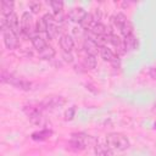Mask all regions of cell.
Here are the masks:
<instances>
[{
	"instance_id": "1",
	"label": "cell",
	"mask_w": 156,
	"mask_h": 156,
	"mask_svg": "<svg viewBox=\"0 0 156 156\" xmlns=\"http://www.w3.org/2000/svg\"><path fill=\"white\" fill-rule=\"evenodd\" d=\"M106 145L112 151H124L129 149L130 141L124 134L115 132V133H110L106 135Z\"/></svg>"
},
{
	"instance_id": "2",
	"label": "cell",
	"mask_w": 156,
	"mask_h": 156,
	"mask_svg": "<svg viewBox=\"0 0 156 156\" xmlns=\"http://www.w3.org/2000/svg\"><path fill=\"white\" fill-rule=\"evenodd\" d=\"M94 143H95V139L89 134L73 133L72 138H71V141H69V145L74 150H84V149H87L89 145H91Z\"/></svg>"
},
{
	"instance_id": "3",
	"label": "cell",
	"mask_w": 156,
	"mask_h": 156,
	"mask_svg": "<svg viewBox=\"0 0 156 156\" xmlns=\"http://www.w3.org/2000/svg\"><path fill=\"white\" fill-rule=\"evenodd\" d=\"M1 33L4 37V44L9 50H15L18 48V37L9 28L5 18H1Z\"/></svg>"
},
{
	"instance_id": "4",
	"label": "cell",
	"mask_w": 156,
	"mask_h": 156,
	"mask_svg": "<svg viewBox=\"0 0 156 156\" xmlns=\"http://www.w3.org/2000/svg\"><path fill=\"white\" fill-rule=\"evenodd\" d=\"M1 82L2 83L11 84V85L16 87L17 89H21V90H24V91L30 90V87H32L30 82L23 79L22 77H17L15 74L6 73V72H2V74H1Z\"/></svg>"
},
{
	"instance_id": "5",
	"label": "cell",
	"mask_w": 156,
	"mask_h": 156,
	"mask_svg": "<svg viewBox=\"0 0 156 156\" xmlns=\"http://www.w3.org/2000/svg\"><path fill=\"white\" fill-rule=\"evenodd\" d=\"M21 29H22V34L28 37V38H32L37 33L35 28H34V24H33L32 13H29L27 11L22 13V17H21Z\"/></svg>"
},
{
	"instance_id": "6",
	"label": "cell",
	"mask_w": 156,
	"mask_h": 156,
	"mask_svg": "<svg viewBox=\"0 0 156 156\" xmlns=\"http://www.w3.org/2000/svg\"><path fill=\"white\" fill-rule=\"evenodd\" d=\"M23 111L28 116V119L37 126H41L44 122V117L41 115V108L39 106H33V105H27L24 106Z\"/></svg>"
},
{
	"instance_id": "7",
	"label": "cell",
	"mask_w": 156,
	"mask_h": 156,
	"mask_svg": "<svg viewBox=\"0 0 156 156\" xmlns=\"http://www.w3.org/2000/svg\"><path fill=\"white\" fill-rule=\"evenodd\" d=\"M43 22L45 24V29H46V34L48 38H55L58 34V24L54 17L52 13H45L43 16Z\"/></svg>"
},
{
	"instance_id": "8",
	"label": "cell",
	"mask_w": 156,
	"mask_h": 156,
	"mask_svg": "<svg viewBox=\"0 0 156 156\" xmlns=\"http://www.w3.org/2000/svg\"><path fill=\"white\" fill-rule=\"evenodd\" d=\"M66 104V99L63 96H48L45 100H43L40 102V108H45V110H56L62 107Z\"/></svg>"
},
{
	"instance_id": "9",
	"label": "cell",
	"mask_w": 156,
	"mask_h": 156,
	"mask_svg": "<svg viewBox=\"0 0 156 156\" xmlns=\"http://www.w3.org/2000/svg\"><path fill=\"white\" fill-rule=\"evenodd\" d=\"M99 55L101 56V58L104 61H107L110 63H112L113 66H118L119 65V57L116 52H113L108 46H100V52Z\"/></svg>"
},
{
	"instance_id": "10",
	"label": "cell",
	"mask_w": 156,
	"mask_h": 156,
	"mask_svg": "<svg viewBox=\"0 0 156 156\" xmlns=\"http://www.w3.org/2000/svg\"><path fill=\"white\" fill-rule=\"evenodd\" d=\"M2 17H4V16H2ZM4 18H5V21H6L7 26H9V28L20 38V37L22 35V29H21V24H20V20H18L17 15H16L15 12H12L11 15H9V16H6V17H4Z\"/></svg>"
},
{
	"instance_id": "11",
	"label": "cell",
	"mask_w": 156,
	"mask_h": 156,
	"mask_svg": "<svg viewBox=\"0 0 156 156\" xmlns=\"http://www.w3.org/2000/svg\"><path fill=\"white\" fill-rule=\"evenodd\" d=\"M83 50L89 55L96 56L100 52V46H99V44L96 43L95 39H93L90 37H87L83 40Z\"/></svg>"
},
{
	"instance_id": "12",
	"label": "cell",
	"mask_w": 156,
	"mask_h": 156,
	"mask_svg": "<svg viewBox=\"0 0 156 156\" xmlns=\"http://www.w3.org/2000/svg\"><path fill=\"white\" fill-rule=\"evenodd\" d=\"M87 13H88V12H87L83 7L77 6V7H73V9L68 12L67 17L69 18V21H71V22H74V23L80 24V22L84 20V17L87 16Z\"/></svg>"
},
{
	"instance_id": "13",
	"label": "cell",
	"mask_w": 156,
	"mask_h": 156,
	"mask_svg": "<svg viewBox=\"0 0 156 156\" xmlns=\"http://www.w3.org/2000/svg\"><path fill=\"white\" fill-rule=\"evenodd\" d=\"M108 28L104 24V23H101L100 21H94V23L90 26V28L88 29L93 35H95L96 38L98 37H100V35H105V34H111L112 32H110V30H107ZM87 30V32H88Z\"/></svg>"
},
{
	"instance_id": "14",
	"label": "cell",
	"mask_w": 156,
	"mask_h": 156,
	"mask_svg": "<svg viewBox=\"0 0 156 156\" xmlns=\"http://www.w3.org/2000/svg\"><path fill=\"white\" fill-rule=\"evenodd\" d=\"M60 46H61L62 51H65V52H72V50L74 49L73 37L69 35V34H62L60 37Z\"/></svg>"
},
{
	"instance_id": "15",
	"label": "cell",
	"mask_w": 156,
	"mask_h": 156,
	"mask_svg": "<svg viewBox=\"0 0 156 156\" xmlns=\"http://www.w3.org/2000/svg\"><path fill=\"white\" fill-rule=\"evenodd\" d=\"M80 58H82V63L85 68L88 69H94L96 67V56H93V55H89L87 54L84 50L82 51L80 54Z\"/></svg>"
},
{
	"instance_id": "16",
	"label": "cell",
	"mask_w": 156,
	"mask_h": 156,
	"mask_svg": "<svg viewBox=\"0 0 156 156\" xmlns=\"http://www.w3.org/2000/svg\"><path fill=\"white\" fill-rule=\"evenodd\" d=\"M129 22V20L127 18V16L124 15V13H122V12H118V13H116L113 17H112V23H113V26L117 28V29H122L127 23Z\"/></svg>"
},
{
	"instance_id": "17",
	"label": "cell",
	"mask_w": 156,
	"mask_h": 156,
	"mask_svg": "<svg viewBox=\"0 0 156 156\" xmlns=\"http://www.w3.org/2000/svg\"><path fill=\"white\" fill-rule=\"evenodd\" d=\"M52 135V130L51 129H48V128H43L40 130H37V132H33L32 133V139L33 140H37V141H43L48 138H50Z\"/></svg>"
},
{
	"instance_id": "18",
	"label": "cell",
	"mask_w": 156,
	"mask_h": 156,
	"mask_svg": "<svg viewBox=\"0 0 156 156\" xmlns=\"http://www.w3.org/2000/svg\"><path fill=\"white\" fill-rule=\"evenodd\" d=\"M30 41H32V45L34 46V49L39 52L40 50H43L48 44H46V40L41 37V35H39V34H34L32 38H30Z\"/></svg>"
},
{
	"instance_id": "19",
	"label": "cell",
	"mask_w": 156,
	"mask_h": 156,
	"mask_svg": "<svg viewBox=\"0 0 156 156\" xmlns=\"http://www.w3.org/2000/svg\"><path fill=\"white\" fill-rule=\"evenodd\" d=\"M123 43H124V49H126V52L127 51H133L135 49H138V39L134 34L129 35V37H126L123 39Z\"/></svg>"
},
{
	"instance_id": "20",
	"label": "cell",
	"mask_w": 156,
	"mask_h": 156,
	"mask_svg": "<svg viewBox=\"0 0 156 156\" xmlns=\"http://www.w3.org/2000/svg\"><path fill=\"white\" fill-rule=\"evenodd\" d=\"M94 152L96 156H113V151L106 144H96L94 146Z\"/></svg>"
},
{
	"instance_id": "21",
	"label": "cell",
	"mask_w": 156,
	"mask_h": 156,
	"mask_svg": "<svg viewBox=\"0 0 156 156\" xmlns=\"http://www.w3.org/2000/svg\"><path fill=\"white\" fill-rule=\"evenodd\" d=\"M39 57L41 58V60H51V58H54V56H55V50H54V48L52 46H50V45H46L43 50H40L39 52Z\"/></svg>"
},
{
	"instance_id": "22",
	"label": "cell",
	"mask_w": 156,
	"mask_h": 156,
	"mask_svg": "<svg viewBox=\"0 0 156 156\" xmlns=\"http://www.w3.org/2000/svg\"><path fill=\"white\" fill-rule=\"evenodd\" d=\"M13 7H15V2L13 1H2L1 2V13L4 17L11 15L13 12Z\"/></svg>"
},
{
	"instance_id": "23",
	"label": "cell",
	"mask_w": 156,
	"mask_h": 156,
	"mask_svg": "<svg viewBox=\"0 0 156 156\" xmlns=\"http://www.w3.org/2000/svg\"><path fill=\"white\" fill-rule=\"evenodd\" d=\"M49 4H50V6H51V9L54 11V13H52L54 16L62 13V10H63V2L62 1H60V0H52Z\"/></svg>"
},
{
	"instance_id": "24",
	"label": "cell",
	"mask_w": 156,
	"mask_h": 156,
	"mask_svg": "<svg viewBox=\"0 0 156 156\" xmlns=\"http://www.w3.org/2000/svg\"><path fill=\"white\" fill-rule=\"evenodd\" d=\"M74 115H76V107L72 106V107H68L65 112V119L66 121H72L74 118Z\"/></svg>"
},
{
	"instance_id": "25",
	"label": "cell",
	"mask_w": 156,
	"mask_h": 156,
	"mask_svg": "<svg viewBox=\"0 0 156 156\" xmlns=\"http://www.w3.org/2000/svg\"><path fill=\"white\" fill-rule=\"evenodd\" d=\"M29 9L32 10L33 13H39V11H40V9H41V5H40V2H38V1H30V2H29Z\"/></svg>"
},
{
	"instance_id": "26",
	"label": "cell",
	"mask_w": 156,
	"mask_h": 156,
	"mask_svg": "<svg viewBox=\"0 0 156 156\" xmlns=\"http://www.w3.org/2000/svg\"><path fill=\"white\" fill-rule=\"evenodd\" d=\"M62 56H63V60H65L66 62H68V63H72V62H73V56H72L71 52H65V51H62Z\"/></svg>"
},
{
	"instance_id": "27",
	"label": "cell",
	"mask_w": 156,
	"mask_h": 156,
	"mask_svg": "<svg viewBox=\"0 0 156 156\" xmlns=\"http://www.w3.org/2000/svg\"><path fill=\"white\" fill-rule=\"evenodd\" d=\"M149 76H150L152 79H156V65L149 68Z\"/></svg>"
}]
</instances>
